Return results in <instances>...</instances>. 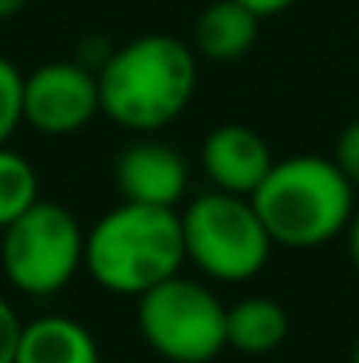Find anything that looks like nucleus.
<instances>
[{
    "label": "nucleus",
    "mask_w": 359,
    "mask_h": 363,
    "mask_svg": "<svg viewBox=\"0 0 359 363\" xmlns=\"http://www.w3.org/2000/svg\"><path fill=\"white\" fill-rule=\"evenodd\" d=\"M99 113L148 134L176 121L198 92V53L176 35H137L106 53L96 71Z\"/></svg>",
    "instance_id": "1"
},
{
    "label": "nucleus",
    "mask_w": 359,
    "mask_h": 363,
    "mask_svg": "<svg viewBox=\"0 0 359 363\" xmlns=\"http://www.w3.org/2000/svg\"><path fill=\"white\" fill-rule=\"evenodd\" d=\"M271 243L310 250L346 233L356 212V191L324 155L275 159L261 187L250 194Z\"/></svg>",
    "instance_id": "2"
},
{
    "label": "nucleus",
    "mask_w": 359,
    "mask_h": 363,
    "mask_svg": "<svg viewBox=\"0 0 359 363\" xmlns=\"http://www.w3.org/2000/svg\"><path fill=\"white\" fill-rule=\"evenodd\" d=\"M183 230L176 208L123 201L96 219L85 233V268L89 275L120 296H141L159 282L180 275Z\"/></svg>",
    "instance_id": "3"
},
{
    "label": "nucleus",
    "mask_w": 359,
    "mask_h": 363,
    "mask_svg": "<svg viewBox=\"0 0 359 363\" xmlns=\"http://www.w3.org/2000/svg\"><path fill=\"white\" fill-rule=\"evenodd\" d=\"M180 230L187 261L219 282L253 279L268 264L275 247L253 201L226 191L198 194L180 212Z\"/></svg>",
    "instance_id": "4"
},
{
    "label": "nucleus",
    "mask_w": 359,
    "mask_h": 363,
    "mask_svg": "<svg viewBox=\"0 0 359 363\" xmlns=\"http://www.w3.org/2000/svg\"><path fill=\"white\" fill-rule=\"evenodd\" d=\"M0 233L4 275L25 296H53L85 268V230L64 205L39 198Z\"/></svg>",
    "instance_id": "5"
},
{
    "label": "nucleus",
    "mask_w": 359,
    "mask_h": 363,
    "mask_svg": "<svg viewBox=\"0 0 359 363\" xmlns=\"http://www.w3.org/2000/svg\"><path fill=\"white\" fill-rule=\"evenodd\" d=\"M137 332L169 363H212L226 350V303L198 279L173 275L137 296Z\"/></svg>",
    "instance_id": "6"
},
{
    "label": "nucleus",
    "mask_w": 359,
    "mask_h": 363,
    "mask_svg": "<svg viewBox=\"0 0 359 363\" xmlns=\"http://www.w3.org/2000/svg\"><path fill=\"white\" fill-rule=\"evenodd\" d=\"M99 113V78L78 60H53L25 74L21 117L50 138L81 130Z\"/></svg>",
    "instance_id": "7"
},
{
    "label": "nucleus",
    "mask_w": 359,
    "mask_h": 363,
    "mask_svg": "<svg viewBox=\"0 0 359 363\" xmlns=\"http://www.w3.org/2000/svg\"><path fill=\"white\" fill-rule=\"evenodd\" d=\"M187 184L190 169L183 152L159 138H137L117 155V187L123 201L176 208V201L187 194Z\"/></svg>",
    "instance_id": "8"
},
{
    "label": "nucleus",
    "mask_w": 359,
    "mask_h": 363,
    "mask_svg": "<svg viewBox=\"0 0 359 363\" xmlns=\"http://www.w3.org/2000/svg\"><path fill=\"white\" fill-rule=\"evenodd\" d=\"M201 166L215 191L250 198L275 166V155L253 127L219 123L201 145Z\"/></svg>",
    "instance_id": "9"
},
{
    "label": "nucleus",
    "mask_w": 359,
    "mask_h": 363,
    "mask_svg": "<svg viewBox=\"0 0 359 363\" xmlns=\"http://www.w3.org/2000/svg\"><path fill=\"white\" fill-rule=\"evenodd\" d=\"M14 363H103L92 332L64 314H46L21 325Z\"/></svg>",
    "instance_id": "10"
},
{
    "label": "nucleus",
    "mask_w": 359,
    "mask_h": 363,
    "mask_svg": "<svg viewBox=\"0 0 359 363\" xmlns=\"http://www.w3.org/2000/svg\"><path fill=\"white\" fill-rule=\"evenodd\" d=\"M261 18L239 0H215L194 21V53L208 60H239L257 43Z\"/></svg>",
    "instance_id": "11"
},
{
    "label": "nucleus",
    "mask_w": 359,
    "mask_h": 363,
    "mask_svg": "<svg viewBox=\"0 0 359 363\" xmlns=\"http://www.w3.org/2000/svg\"><path fill=\"white\" fill-rule=\"evenodd\" d=\"M289 335V314L271 296H246L233 307H226V346L237 353H271Z\"/></svg>",
    "instance_id": "12"
},
{
    "label": "nucleus",
    "mask_w": 359,
    "mask_h": 363,
    "mask_svg": "<svg viewBox=\"0 0 359 363\" xmlns=\"http://www.w3.org/2000/svg\"><path fill=\"white\" fill-rule=\"evenodd\" d=\"M39 201V177L25 155L0 145V230Z\"/></svg>",
    "instance_id": "13"
},
{
    "label": "nucleus",
    "mask_w": 359,
    "mask_h": 363,
    "mask_svg": "<svg viewBox=\"0 0 359 363\" xmlns=\"http://www.w3.org/2000/svg\"><path fill=\"white\" fill-rule=\"evenodd\" d=\"M21 96H25V74L7 57H0V145H7L11 134L25 123Z\"/></svg>",
    "instance_id": "14"
},
{
    "label": "nucleus",
    "mask_w": 359,
    "mask_h": 363,
    "mask_svg": "<svg viewBox=\"0 0 359 363\" xmlns=\"http://www.w3.org/2000/svg\"><path fill=\"white\" fill-rule=\"evenodd\" d=\"M331 162L342 169V177L353 184V191H359V121L346 123L338 141H335V155Z\"/></svg>",
    "instance_id": "15"
},
{
    "label": "nucleus",
    "mask_w": 359,
    "mask_h": 363,
    "mask_svg": "<svg viewBox=\"0 0 359 363\" xmlns=\"http://www.w3.org/2000/svg\"><path fill=\"white\" fill-rule=\"evenodd\" d=\"M21 318L14 314V307L0 296V363H14L18 353V339H21Z\"/></svg>",
    "instance_id": "16"
},
{
    "label": "nucleus",
    "mask_w": 359,
    "mask_h": 363,
    "mask_svg": "<svg viewBox=\"0 0 359 363\" xmlns=\"http://www.w3.org/2000/svg\"><path fill=\"white\" fill-rule=\"evenodd\" d=\"M243 7H250L257 18H268V14H282V11H289L296 0H239Z\"/></svg>",
    "instance_id": "17"
},
{
    "label": "nucleus",
    "mask_w": 359,
    "mask_h": 363,
    "mask_svg": "<svg viewBox=\"0 0 359 363\" xmlns=\"http://www.w3.org/2000/svg\"><path fill=\"white\" fill-rule=\"evenodd\" d=\"M346 237H349V257H353V268L359 272V205H356V212H353V219H349V226H346Z\"/></svg>",
    "instance_id": "18"
},
{
    "label": "nucleus",
    "mask_w": 359,
    "mask_h": 363,
    "mask_svg": "<svg viewBox=\"0 0 359 363\" xmlns=\"http://www.w3.org/2000/svg\"><path fill=\"white\" fill-rule=\"evenodd\" d=\"M25 4H28V0H0V21H7V18L21 14V11H25Z\"/></svg>",
    "instance_id": "19"
},
{
    "label": "nucleus",
    "mask_w": 359,
    "mask_h": 363,
    "mask_svg": "<svg viewBox=\"0 0 359 363\" xmlns=\"http://www.w3.org/2000/svg\"><path fill=\"white\" fill-rule=\"evenodd\" d=\"M349 363H359V339H356V346H353V353H349Z\"/></svg>",
    "instance_id": "20"
}]
</instances>
